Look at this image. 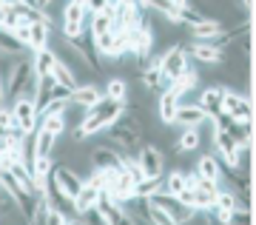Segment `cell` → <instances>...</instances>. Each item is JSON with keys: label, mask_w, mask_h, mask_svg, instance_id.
I'll use <instances>...</instances> for the list:
<instances>
[{"label": "cell", "mask_w": 256, "mask_h": 225, "mask_svg": "<svg viewBox=\"0 0 256 225\" xmlns=\"http://www.w3.org/2000/svg\"><path fill=\"white\" fill-rule=\"evenodd\" d=\"M106 134H108V145L111 148H117L120 154H128V157H134V154L146 145V134H148V126L146 120H140L134 111H122L108 128H106Z\"/></svg>", "instance_id": "1"}, {"label": "cell", "mask_w": 256, "mask_h": 225, "mask_svg": "<svg viewBox=\"0 0 256 225\" xmlns=\"http://www.w3.org/2000/svg\"><path fill=\"white\" fill-rule=\"evenodd\" d=\"M122 111H126V103H114V100L102 97L94 108L82 111L80 123H77L74 131H72V140H74V143H82V140H88V137L106 131V128H108L111 123L122 114Z\"/></svg>", "instance_id": "2"}, {"label": "cell", "mask_w": 256, "mask_h": 225, "mask_svg": "<svg viewBox=\"0 0 256 225\" xmlns=\"http://www.w3.org/2000/svg\"><path fill=\"white\" fill-rule=\"evenodd\" d=\"M34 69H32V57H14L3 74V83H6V97L14 103L20 97H28V91L34 89Z\"/></svg>", "instance_id": "3"}, {"label": "cell", "mask_w": 256, "mask_h": 225, "mask_svg": "<svg viewBox=\"0 0 256 225\" xmlns=\"http://www.w3.org/2000/svg\"><path fill=\"white\" fill-rule=\"evenodd\" d=\"M148 202H151L171 225H188V222L196 219V211H194V208L182 205L176 197H168V194H156V197H151Z\"/></svg>", "instance_id": "4"}, {"label": "cell", "mask_w": 256, "mask_h": 225, "mask_svg": "<svg viewBox=\"0 0 256 225\" xmlns=\"http://www.w3.org/2000/svg\"><path fill=\"white\" fill-rule=\"evenodd\" d=\"M88 9H86V3H66L63 6V20H60V32L63 37L68 40H77V37L86 35V23H88Z\"/></svg>", "instance_id": "5"}, {"label": "cell", "mask_w": 256, "mask_h": 225, "mask_svg": "<svg viewBox=\"0 0 256 225\" xmlns=\"http://www.w3.org/2000/svg\"><path fill=\"white\" fill-rule=\"evenodd\" d=\"M188 54H185V49L182 46H171L168 52L162 54V63H160V77H162V83L165 86H171V83L180 77V74L188 69Z\"/></svg>", "instance_id": "6"}, {"label": "cell", "mask_w": 256, "mask_h": 225, "mask_svg": "<svg viewBox=\"0 0 256 225\" xmlns=\"http://www.w3.org/2000/svg\"><path fill=\"white\" fill-rule=\"evenodd\" d=\"M137 165H140V171H142V177H162V168H165L162 148L154 143H146L137 151Z\"/></svg>", "instance_id": "7"}, {"label": "cell", "mask_w": 256, "mask_h": 225, "mask_svg": "<svg viewBox=\"0 0 256 225\" xmlns=\"http://www.w3.org/2000/svg\"><path fill=\"white\" fill-rule=\"evenodd\" d=\"M9 108H12V120H14V126L23 131V137L34 134V128H37V111H34V106H32V97L14 100Z\"/></svg>", "instance_id": "8"}, {"label": "cell", "mask_w": 256, "mask_h": 225, "mask_svg": "<svg viewBox=\"0 0 256 225\" xmlns=\"http://www.w3.org/2000/svg\"><path fill=\"white\" fill-rule=\"evenodd\" d=\"M88 165H92V171H114V168H120V151L111 148L108 143L94 145L88 154Z\"/></svg>", "instance_id": "9"}, {"label": "cell", "mask_w": 256, "mask_h": 225, "mask_svg": "<svg viewBox=\"0 0 256 225\" xmlns=\"http://www.w3.org/2000/svg\"><path fill=\"white\" fill-rule=\"evenodd\" d=\"M222 114H228L234 123L248 126L250 123V100L236 97L234 91H225V97H222Z\"/></svg>", "instance_id": "10"}, {"label": "cell", "mask_w": 256, "mask_h": 225, "mask_svg": "<svg viewBox=\"0 0 256 225\" xmlns=\"http://www.w3.org/2000/svg\"><path fill=\"white\" fill-rule=\"evenodd\" d=\"M100 100H102V91H100V86H97V83H80V86L72 91V97H68V106L88 111V108H94L97 103H100Z\"/></svg>", "instance_id": "11"}, {"label": "cell", "mask_w": 256, "mask_h": 225, "mask_svg": "<svg viewBox=\"0 0 256 225\" xmlns=\"http://www.w3.org/2000/svg\"><path fill=\"white\" fill-rule=\"evenodd\" d=\"M188 29H191V35H194V43H210V40H216L225 32V26H222L220 20H210V18L191 20Z\"/></svg>", "instance_id": "12"}, {"label": "cell", "mask_w": 256, "mask_h": 225, "mask_svg": "<svg viewBox=\"0 0 256 225\" xmlns=\"http://www.w3.org/2000/svg\"><path fill=\"white\" fill-rule=\"evenodd\" d=\"M0 168H6L12 174V180L18 182V188L28 197H37L34 182H32V171H28V162H3L0 160Z\"/></svg>", "instance_id": "13"}, {"label": "cell", "mask_w": 256, "mask_h": 225, "mask_svg": "<svg viewBox=\"0 0 256 225\" xmlns=\"http://www.w3.org/2000/svg\"><path fill=\"white\" fill-rule=\"evenodd\" d=\"M225 86H220V83H214V86H205L200 94V103L196 106L208 114V117H214V114H220L222 111V97H225Z\"/></svg>", "instance_id": "14"}, {"label": "cell", "mask_w": 256, "mask_h": 225, "mask_svg": "<svg viewBox=\"0 0 256 225\" xmlns=\"http://www.w3.org/2000/svg\"><path fill=\"white\" fill-rule=\"evenodd\" d=\"M205 120H208V114H205V111L196 106V103H188V106H180V108H176L174 126H180V128H200Z\"/></svg>", "instance_id": "15"}, {"label": "cell", "mask_w": 256, "mask_h": 225, "mask_svg": "<svg viewBox=\"0 0 256 225\" xmlns=\"http://www.w3.org/2000/svg\"><path fill=\"white\" fill-rule=\"evenodd\" d=\"M185 54H188V60L214 66V69L222 63V52H220V49H214V46H208V43H191L188 49H185Z\"/></svg>", "instance_id": "16"}, {"label": "cell", "mask_w": 256, "mask_h": 225, "mask_svg": "<svg viewBox=\"0 0 256 225\" xmlns=\"http://www.w3.org/2000/svg\"><path fill=\"white\" fill-rule=\"evenodd\" d=\"M176 108H180V97H176L174 91H168V89L160 91L154 111H156V117L162 120L165 126H174V114H176Z\"/></svg>", "instance_id": "17"}, {"label": "cell", "mask_w": 256, "mask_h": 225, "mask_svg": "<svg viewBox=\"0 0 256 225\" xmlns=\"http://www.w3.org/2000/svg\"><path fill=\"white\" fill-rule=\"evenodd\" d=\"M100 194H102V191H97V188H92V185H86V182H82L80 194L72 199L74 214H88V211H94V208H97V199H100Z\"/></svg>", "instance_id": "18"}, {"label": "cell", "mask_w": 256, "mask_h": 225, "mask_svg": "<svg viewBox=\"0 0 256 225\" xmlns=\"http://www.w3.org/2000/svg\"><path fill=\"white\" fill-rule=\"evenodd\" d=\"M146 9H154L165 18V23L171 26H182V3H168V0H160V3H142Z\"/></svg>", "instance_id": "19"}, {"label": "cell", "mask_w": 256, "mask_h": 225, "mask_svg": "<svg viewBox=\"0 0 256 225\" xmlns=\"http://www.w3.org/2000/svg\"><path fill=\"white\" fill-rule=\"evenodd\" d=\"M200 143H202V131L200 128H182L171 148L180 151V154H194L196 148H200Z\"/></svg>", "instance_id": "20"}, {"label": "cell", "mask_w": 256, "mask_h": 225, "mask_svg": "<svg viewBox=\"0 0 256 225\" xmlns=\"http://www.w3.org/2000/svg\"><path fill=\"white\" fill-rule=\"evenodd\" d=\"M57 63V54L52 49H43V52H34L32 57V69H34V77L43 80V77H52V69Z\"/></svg>", "instance_id": "21"}, {"label": "cell", "mask_w": 256, "mask_h": 225, "mask_svg": "<svg viewBox=\"0 0 256 225\" xmlns=\"http://www.w3.org/2000/svg\"><path fill=\"white\" fill-rule=\"evenodd\" d=\"M196 83H200V72H196L194 66H188V69H185V72L180 74V77L171 83V86H168V91H174L176 97H185L188 91L196 89Z\"/></svg>", "instance_id": "22"}, {"label": "cell", "mask_w": 256, "mask_h": 225, "mask_svg": "<svg viewBox=\"0 0 256 225\" xmlns=\"http://www.w3.org/2000/svg\"><path fill=\"white\" fill-rule=\"evenodd\" d=\"M196 177H200V180L220 182L222 180V162L216 160V157H210V154L200 157V162H196Z\"/></svg>", "instance_id": "23"}, {"label": "cell", "mask_w": 256, "mask_h": 225, "mask_svg": "<svg viewBox=\"0 0 256 225\" xmlns=\"http://www.w3.org/2000/svg\"><path fill=\"white\" fill-rule=\"evenodd\" d=\"M52 80H54L60 89H68V91H74L77 86H80V83H77V77L72 74V69H68V66H66L60 57H57L54 69H52Z\"/></svg>", "instance_id": "24"}, {"label": "cell", "mask_w": 256, "mask_h": 225, "mask_svg": "<svg viewBox=\"0 0 256 225\" xmlns=\"http://www.w3.org/2000/svg\"><path fill=\"white\" fill-rule=\"evenodd\" d=\"M165 188H168V191H165L168 197H180L182 191L191 188V177H188L185 171H180V168H176V171H171L168 177H165Z\"/></svg>", "instance_id": "25"}, {"label": "cell", "mask_w": 256, "mask_h": 225, "mask_svg": "<svg viewBox=\"0 0 256 225\" xmlns=\"http://www.w3.org/2000/svg\"><path fill=\"white\" fill-rule=\"evenodd\" d=\"M162 185H165V177H142V180L134 185V194L142 199H151L156 194H162Z\"/></svg>", "instance_id": "26"}, {"label": "cell", "mask_w": 256, "mask_h": 225, "mask_svg": "<svg viewBox=\"0 0 256 225\" xmlns=\"http://www.w3.org/2000/svg\"><path fill=\"white\" fill-rule=\"evenodd\" d=\"M23 49H26V46H20L18 40L6 32V29H0V60H14V57H23Z\"/></svg>", "instance_id": "27"}, {"label": "cell", "mask_w": 256, "mask_h": 225, "mask_svg": "<svg viewBox=\"0 0 256 225\" xmlns=\"http://www.w3.org/2000/svg\"><path fill=\"white\" fill-rule=\"evenodd\" d=\"M48 37H52V29L43 26V23H32L28 26V43L34 52H43V49H48Z\"/></svg>", "instance_id": "28"}, {"label": "cell", "mask_w": 256, "mask_h": 225, "mask_svg": "<svg viewBox=\"0 0 256 225\" xmlns=\"http://www.w3.org/2000/svg\"><path fill=\"white\" fill-rule=\"evenodd\" d=\"M54 143H57V137H52L48 131H37L32 157H46V160H52V154H54Z\"/></svg>", "instance_id": "29"}, {"label": "cell", "mask_w": 256, "mask_h": 225, "mask_svg": "<svg viewBox=\"0 0 256 225\" xmlns=\"http://www.w3.org/2000/svg\"><path fill=\"white\" fill-rule=\"evenodd\" d=\"M40 131H48L52 137H60L68 131L66 126V114H43V123H40Z\"/></svg>", "instance_id": "30"}, {"label": "cell", "mask_w": 256, "mask_h": 225, "mask_svg": "<svg viewBox=\"0 0 256 225\" xmlns=\"http://www.w3.org/2000/svg\"><path fill=\"white\" fill-rule=\"evenodd\" d=\"M214 208L228 214V211H234V208H242V205H239V197L234 194V191H230V188H222V185H220V191H216V199H214Z\"/></svg>", "instance_id": "31"}, {"label": "cell", "mask_w": 256, "mask_h": 225, "mask_svg": "<svg viewBox=\"0 0 256 225\" xmlns=\"http://www.w3.org/2000/svg\"><path fill=\"white\" fill-rule=\"evenodd\" d=\"M106 97L114 100V103H126V97H128V83L122 80V77H111V80L106 83Z\"/></svg>", "instance_id": "32"}, {"label": "cell", "mask_w": 256, "mask_h": 225, "mask_svg": "<svg viewBox=\"0 0 256 225\" xmlns=\"http://www.w3.org/2000/svg\"><path fill=\"white\" fill-rule=\"evenodd\" d=\"M225 225H250V208H234L225 214Z\"/></svg>", "instance_id": "33"}, {"label": "cell", "mask_w": 256, "mask_h": 225, "mask_svg": "<svg viewBox=\"0 0 256 225\" xmlns=\"http://www.w3.org/2000/svg\"><path fill=\"white\" fill-rule=\"evenodd\" d=\"M14 126V120H12V108L9 106H0V137L6 140V131Z\"/></svg>", "instance_id": "34"}, {"label": "cell", "mask_w": 256, "mask_h": 225, "mask_svg": "<svg viewBox=\"0 0 256 225\" xmlns=\"http://www.w3.org/2000/svg\"><path fill=\"white\" fill-rule=\"evenodd\" d=\"M202 225H225V211H216V208H210V211H202Z\"/></svg>", "instance_id": "35"}, {"label": "cell", "mask_w": 256, "mask_h": 225, "mask_svg": "<svg viewBox=\"0 0 256 225\" xmlns=\"http://www.w3.org/2000/svg\"><path fill=\"white\" fill-rule=\"evenodd\" d=\"M9 97H6V83H3V72H0V106H6Z\"/></svg>", "instance_id": "36"}, {"label": "cell", "mask_w": 256, "mask_h": 225, "mask_svg": "<svg viewBox=\"0 0 256 225\" xmlns=\"http://www.w3.org/2000/svg\"><path fill=\"white\" fill-rule=\"evenodd\" d=\"M6 18H9V9H6V3H0V29L6 26Z\"/></svg>", "instance_id": "37"}, {"label": "cell", "mask_w": 256, "mask_h": 225, "mask_svg": "<svg viewBox=\"0 0 256 225\" xmlns=\"http://www.w3.org/2000/svg\"><path fill=\"white\" fill-rule=\"evenodd\" d=\"M3 157H6V140L0 137V160H3Z\"/></svg>", "instance_id": "38"}, {"label": "cell", "mask_w": 256, "mask_h": 225, "mask_svg": "<svg viewBox=\"0 0 256 225\" xmlns=\"http://www.w3.org/2000/svg\"><path fill=\"white\" fill-rule=\"evenodd\" d=\"M77 225H86V222H77Z\"/></svg>", "instance_id": "39"}]
</instances>
